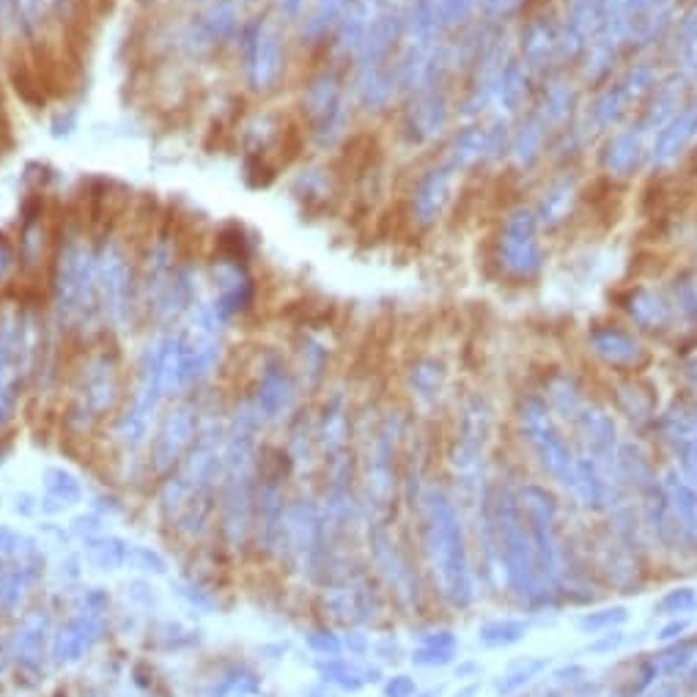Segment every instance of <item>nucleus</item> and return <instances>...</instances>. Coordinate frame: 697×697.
I'll use <instances>...</instances> for the list:
<instances>
[{
	"instance_id": "obj_9",
	"label": "nucleus",
	"mask_w": 697,
	"mask_h": 697,
	"mask_svg": "<svg viewBox=\"0 0 697 697\" xmlns=\"http://www.w3.org/2000/svg\"><path fill=\"white\" fill-rule=\"evenodd\" d=\"M393 442L396 434L390 431V426L376 434L374 448L368 453L365 462V486H368V497L379 511H385L390 500H393V489H396V472H393Z\"/></svg>"
},
{
	"instance_id": "obj_24",
	"label": "nucleus",
	"mask_w": 697,
	"mask_h": 697,
	"mask_svg": "<svg viewBox=\"0 0 697 697\" xmlns=\"http://www.w3.org/2000/svg\"><path fill=\"white\" fill-rule=\"evenodd\" d=\"M0 555L20 560L39 558V541L28 536V533L14 530V527L0 525Z\"/></svg>"
},
{
	"instance_id": "obj_5",
	"label": "nucleus",
	"mask_w": 697,
	"mask_h": 697,
	"mask_svg": "<svg viewBox=\"0 0 697 697\" xmlns=\"http://www.w3.org/2000/svg\"><path fill=\"white\" fill-rule=\"evenodd\" d=\"M522 431H525L530 448L536 453L538 464L571 492L574 486V472H577V456L571 453L569 442L560 437V431L552 426L549 412L541 407L527 409L522 415Z\"/></svg>"
},
{
	"instance_id": "obj_37",
	"label": "nucleus",
	"mask_w": 697,
	"mask_h": 697,
	"mask_svg": "<svg viewBox=\"0 0 697 697\" xmlns=\"http://www.w3.org/2000/svg\"><path fill=\"white\" fill-rule=\"evenodd\" d=\"M374 654L382 659V662H393L398 654V643L396 640H379V643L374 645Z\"/></svg>"
},
{
	"instance_id": "obj_10",
	"label": "nucleus",
	"mask_w": 697,
	"mask_h": 697,
	"mask_svg": "<svg viewBox=\"0 0 697 697\" xmlns=\"http://www.w3.org/2000/svg\"><path fill=\"white\" fill-rule=\"evenodd\" d=\"M286 492L280 478H267L258 481L256 492V519H253V533L258 544L272 552L280 547V530H283V516H286Z\"/></svg>"
},
{
	"instance_id": "obj_18",
	"label": "nucleus",
	"mask_w": 697,
	"mask_h": 697,
	"mask_svg": "<svg viewBox=\"0 0 697 697\" xmlns=\"http://www.w3.org/2000/svg\"><path fill=\"white\" fill-rule=\"evenodd\" d=\"M547 667L549 662L544 659V656H525V659L514 662L508 670H503L500 676L494 678V692L503 697L516 695V692H519V689H525L530 681H536Z\"/></svg>"
},
{
	"instance_id": "obj_34",
	"label": "nucleus",
	"mask_w": 697,
	"mask_h": 697,
	"mask_svg": "<svg viewBox=\"0 0 697 697\" xmlns=\"http://www.w3.org/2000/svg\"><path fill=\"white\" fill-rule=\"evenodd\" d=\"M687 629H689L687 618H673V621L665 623V626L659 629V634H656V637H659L662 643H676V640H681V637H684V632H687Z\"/></svg>"
},
{
	"instance_id": "obj_8",
	"label": "nucleus",
	"mask_w": 697,
	"mask_h": 697,
	"mask_svg": "<svg viewBox=\"0 0 697 697\" xmlns=\"http://www.w3.org/2000/svg\"><path fill=\"white\" fill-rule=\"evenodd\" d=\"M368 544H371V555L379 574L385 577V582L393 588L401 604H412L418 599V582H415V571L409 569L407 558L401 555V549L393 544V538L387 536L385 527L376 525L368 533Z\"/></svg>"
},
{
	"instance_id": "obj_22",
	"label": "nucleus",
	"mask_w": 697,
	"mask_h": 697,
	"mask_svg": "<svg viewBox=\"0 0 697 697\" xmlns=\"http://www.w3.org/2000/svg\"><path fill=\"white\" fill-rule=\"evenodd\" d=\"M149 423H151V415H146V412H140L138 407H132V404H129V409L121 415V420H118V426H116V434H118V440H121V445H124L127 451H138V448H143V445H146V437H149Z\"/></svg>"
},
{
	"instance_id": "obj_31",
	"label": "nucleus",
	"mask_w": 697,
	"mask_h": 697,
	"mask_svg": "<svg viewBox=\"0 0 697 697\" xmlns=\"http://www.w3.org/2000/svg\"><path fill=\"white\" fill-rule=\"evenodd\" d=\"M382 692H385V697H415L418 695V684L407 673H398V676L387 678Z\"/></svg>"
},
{
	"instance_id": "obj_29",
	"label": "nucleus",
	"mask_w": 697,
	"mask_h": 697,
	"mask_svg": "<svg viewBox=\"0 0 697 697\" xmlns=\"http://www.w3.org/2000/svg\"><path fill=\"white\" fill-rule=\"evenodd\" d=\"M173 588H176V593H179V596H182L193 610H201V612L215 610V599H212L206 590L195 588V585H190V582H176Z\"/></svg>"
},
{
	"instance_id": "obj_19",
	"label": "nucleus",
	"mask_w": 697,
	"mask_h": 697,
	"mask_svg": "<svg viewBox=\"0 0 697 697\" xmlns=\"http://www.w3.org/2000/svg\"><path fill=\"white\" fill-rule=\"evenodd\" d=\"M129 544L118 536H94L86 541V560L97 571H116L127 566Z\"/></svg>"
},
{
	"instance_id": "obj_12",
	"label": "nucleus",
	"mask_w": 697,
	"mask_h": 697,
	"mask_svg": "<svg viewBox=\"0 0 697 697\" xmlns=\"http://www.w3.org/2000/svg\"><path fill=\"white\" fill-rule=\"evenodd\" d=\"M50 637V615L47 610H31L22 615V621L14 629L11 640V656L17 659L22 670H39L42 667L44 645Z\"/></svg>"
},
{
	"instance_id": "obj_41",
	"label": "nucleus",
	"mask_w": 697,
	"mask_h": 697,
	"mask_svg": "<svg viewBox=\"0 0 697 697\" xmlns=\"http://www.w3.org/2000/svg\"><path fill=\"white\" fill-rule=\"evenodd\" d=\"M651 697H681L678 687H659Z\"/></svg>"
},
{
	"instance_id": "obj_45",
	"label": "nucleus",
	"mask_w": 697,
	"mask_h": 697,
	"mask_svg": "<svg viewBox=\"0 0 697 697\" xmlns=\"http://www.w3.org/2000/svg\"><path fill=\"white\" fill-rule=\"evenodd\" d=\"M80 697H99V695H94V692H83V695H80Z\"/></svg>"
},
{
	"instance_id": "obj_6",
	"label": "nucleus",
	"mask_w": 697,
	"mask_h": 697,
	"mask_svg": "<svg viewBox=\"0 0 697 697\" xmlns=\"http://www.w3.org/2000/svg\"><path fill=\"white\" fill-rule=\"evenodd\" d=\"M102 618H105L102 610L77 604L75 615L66 623H61L53 634L50 654H53L55 665L66 667L80 662L97 645L99 637H102Z\"/></svg>"
},
{
	"instance_id": "obj_1",
	"label": "nucleus",
	"mask_w": 697,
	"mask_h": 697,
	"mask_svg": "<svg viewBox=\"0 0 697 697\" xmlns=\"http://www.w3.org/2000/svg\"><path fill=\"white\" fill-rule=\"evenodd\" d=\"M423 544L442 599L453 607H470L475 599V577L467 536L453 497L440 486H431L423 497Z\"/></svg>"
},
{
	"instance_id": "obj_46",
	"label": "nucleus",
	"mask_w": 697,
	"mask_h": 697,
	"mask_svg": "<svg viewBox=\"0 0 697 697\" xmlns=\"http://www.w3.org/2000/svg\"><path fill=\"white\" fill-rule=\"evenodd\" d=\"M610 697H626V695H623V692H612Z\"/></svg>"
},
{
	"instance_id": "obj_43",
	"label": "nucleus",
	"mask_w": 697,
	"mask_h": 697,
	"mask_svg": "<svg viewBox=\"0 0 697 697\" xmlns=\"http://www.w3.org/2000/svg\"><path fill=\"white\" fill-rule=\"evenodd\" d=\"M6 667H9V651H6V645L0 643V673H3Z\"/></svg>"
},
{
	"instance_id": "obj_4",
	"label": "nucleus",
	"mask_w": 697,
	"mask_h": 697,
	"mask_svg": "<svg viewBox=\"0 0 697 697\" xmlns=\"http://www.w3.org/2000/svg\"><path fill=\"white\" fill-rule=\"evenodd\" d=\"M327 527L319 505L311 500H297L289 503L286 516H283V530H280V547L291 558V563L308 577H316L324 569L327 558Z\"/></svg>"
},
{
	"instance_id": "obj_27",
	"label": "nucleus",
	"mask_w": 697,
	"mask_h": 697,
	"mask_svg": "<svg viewBox=\"0 0 697 697\" xmlns=\"http://www.w3.org/2000/svg\"><path fill=\"white\" fill-rule=\"evenodd\" d=\"M305 645L311 648L313 654L322 656V659L344 654V640L335 632H330V629H311V632H305Z\"/></svg>"
},
{
	"instance_id": "obj_11",
	"label": "nucleus",
	"mask_w": 697,
	"mask_h": 697,
	"mask_svg": "<svg viewBox=\"0 0 697 697\" xmlns=\"http://www.w3.org/2000/svg\"><path fill=\"white\" fill-rule=\"evenodd\" d=\"M662 492L678 536H684L692 547H697V489L681 475V470H667L662 478Z\"/></svg>"
},
{
	"instance_id": "obj_30",
	"label": "nucleus",
	"mask_w": 697,
	"mask_h": 697,
	"mask_svg": "<svg viewBox=\"0 0 697 697\" xmlns=\"http://www.w3.org/2000/svg\"><path fill=\"white\" fill-rule=\"evenodd\" d=\"M623 643H626V634H623L621 629H612V632L596 634V640H590L585 651H588V654H612V651H618Z\"/></svg>"
},
{
	"instance_id": "obj_7",
	"label": "nucleus",
	"mask_w": 697,
	"mask_h": 697,
	"mask_svg": "<svg viewBox=\"0 0 697 697\" xmlns=\"http://www.w3.org/2000/svg\"><path fill=\"white\" fill-rule=\"evenodd\" d=\"M195 431H198L195 409H173L171 415L162 420L160 431H157V437H154V445H151V467L157 472H171L173 467L184 459L190 442L195 440Z\"/></svg>"
},
{
	"instance_id": "obj_14",
	"label": "nucleus",
	"mask_w": 697,
	"mask_h": 697,
	"mask_svg": "<svg viewBox=\"0 0 697 697\" xmlns=\"http://www.w3.org/2000/svg\"><path fill=\"white\" fill-rule=\"evenodd\" d=\"M44 492L47 497L42 500V511H64L69 505H77L83 500V486L75 475L64 467H47L44 470Z\"/></svg>"
},
{
	"instance_id": "obj_23",
	"label": "nucleus",
	"mask_w": 697,
	"mask_h": 697,
	"mask_svg": "<svg viewBox=\"0 0 697 697\" xmlns=\"http://www.w3.org/2000/svg\"><path fill=\"white\" fill-rule=\"evenodd\" d=\"M629 621V607L623 604H612V607H601V610H590L580 618L582 634H604L612 629H621L623 623Z\"/></svg>"
},
{
	"instance_id": "obj_32",
	"label": "nucleus",
	"mask_w": 697,
	"mask_h": 697,
	"mask_svg": "<svg viewBox=\"0 0 697 697\" xmlns=\"http://www.w3.org/2000/svg\"><path fill=\"white\" fill-rule=\"evenodd\" d=\"M102 525H105V519H102V514L94 511V514L77 516L75 522H72V533L83 538V541H88V538H94L102 533Z\"/></svg>"
},
{
	"instance_id": "obj_26",
	"label": "nucleus",
	"mask_w": 697,
	"mask_h": 697,
	"mask_svg": "<svg viewBox=\"0 0 697 697\" xmlns=\"http://www.w3.org/2000/svg\"><path fill=\"white\" fill-rule=\"evenodd\" d=\"M127 566L135 571H146V574H168V563L162 558L157 549L143 547V544H129L127 552Z\"/></svg>"
},
{
	"instance_id": "obj_38",
	"label": "nucleus",
	"mask_w": 697,
	"mask_h": 697,
	"mask_svg": "<svg viewBox=\"0 0 697 697\" xmlns=\"http://www.w3.org/2000/svg\"><path fill=\"white\" fill-rule=\"evenodd\" d=\"M481 673V665L478 662H462L456 665V678H475Z\"/></svg>"
},
{
	"instance_id": "obj_15",
	"label": "nucleus",
	"mask_w": 697,
	"mask_h": 697,
	"mask_svg": "<svg viewBox=\"0 0 697 697\" xmlns=\"http://www.w3.org/2000/svg\"><path fill=\"white\" fill-rule=\"evenodd\" d=\"M291 404V385L286 374L280 368H267L264 376H261V385H258V398L256 407L261 412L264 420L280 418Z\"/></svg>"
},
{
	"instance_id": "obj_42",
	"label": "nucleus",
	"mask_w": 697,
	"mask_h": 697,
	"mask_svg": "<svg viewBox=\"0 0 697 697\" xmlns=\"http://www.w3.org/2000/svg\"><path fill=\"white\" fill-rule=\"evenodd\" d=\"M6 267H9V250L0 245V275L6 272Z\"/></svg>"
},
{
	"instance_id": "obj_21",
	"label": "nucleus",
	"mask_w": 697,
	"mask_h": 697,
	"mask_svg": "<svg viewBox=\"0 0 697 697\" xmlns=\"http://www.w3.org/2000/svg\"><path fill=\"white\" fill-rule=\"evenodd\" d=\"M697 656V640H676L673 645H667L665 651H659V654L651 656V662H654L656 673H659V678H673L678 676V673H687L689 665L695 662Z\"/></svg>"
},
{
	"instance_id": "obj_35",
	"label": "nucleus",
	"mask_w": 697,
	"mask_h": 697,
	"mask_svg": "<svg viewBox=\"0 0 697 697\" xmlns=\"http://www.w3.org/2000/svg\"><path fill=\"white\" fill-rule=\"evenodd\" d=\"M344 651H349V654H354V656H365L368 651H371V643H368V637H365V634L346 632Z\"/></svg>"
},
{
	"instance_id": "obj_28",
	"label": "nucleus",
	"mask_w": 697,
	"mask_h": 697,
	"mask_svg": "<svg viewBox=\"0 0 697 697\" xmlns=\"http://www.w3.org/2000/svg\"><path fill=\"white\" fill-rule=\"evenodd\" d=\"M412 665L418 667H448L456 659V648H434V645H418L412 651Z\"/></svg>"
},
{
	"instance_id": "obj_36",
	"label": "nucleus",
	"mask_w": 697,
	"mask_h": 697,
	"mask_svg": "<svg viewBox=\"0 0 697 697\" xmlns=\"http://www.w3.org/2000/svg\"><path fill=\"white\" fill-rule=\"evenodd\" d=\"M39 508H42V503H36V497H33V494L22 492L14 497V511H17L20 516H33Z\"/></svg>"
},
{
	"instance_id": "obj_13",
	"label": "nucleus",
	"mask_w": 697,
	"mask_h": 697,
	"mask_svg": "<svg viewBox=\"0 0 697 697\" xmlns=\"http://www.w3.org/2000/svg\"><path fill=\"white\" fill-rule=\"evenodd\" d=\"M116 396V368L108 360H97V363L88 365L86 385H83V409L91 415H99L116 404Z\"/></svg>"
},
{
	"instance_id": "obj_39",
	"label": "nucleus",
	"mask_w": 697,
	"mask_h": 697,
	"mask_svg": "<svg viewBox=\"0 0 697 697\" xmlns=\"http://www.w3.org/2000/svg\"><path fill=\"white\" fill-rule=\"evenodd\" d=\"M478 692H481V681H470V684L456 689V695L453 697H478Z\"/></svg>"
},
{
	"instance_id": "obj_17",
	"label": "nucleus",
	"mask_w": 697,
	"mask_h": 697,
	"mask_svg": "<svg viewBox=\"0 0 697 697\" xmlns=\"http://www.w3.org/2000/svg\"><path fill=\"white\" fill-rule=\"evenodd\" d=\"M316 670H319V678L324 684L344 689V692H360L365 687V665L354 662V659H344V656L319 659Z\"/></svg>"
},
{
	"instance_id": "obj_47",
	"label": "nucleus",
	"mask_w": 697,
	"mask_h": 697,
	"mask_svg": "<svg viewBox=\"0 0 697 697\" xmlns=\"http://www.w3.org/2000/svg\"><path fill=\"white\" fill-rule=\"evenodd\" d=\"M544 697H560L558 692H549V695H544Z\"/></svg>"
},
{
	"instance_id": "obj_16",
	"label": "nucleus",
	"mask_w": 697,
	"mask_h": 697,
	"mask_svg": "<svg viewBox=\"0 0 697 697\" xmlns=\"http://www.w3.org/2000/svg\"><path fill=\"white\" fill-rule=\"evenodd\" d=\"M204 697H269L264 681L247 670V667H231L206 687Z\"/></svg>"
},
{
	"instance_id": "obj_3",
	"label": "nucleus",
	"mask_w": 697,
	"mask_h": 697,
	"mask_svg": "<svg viewBox=\"0 0 697 697\" xmlns=\"http://www.w3.org/2000/svg\"><path fill=\"white\" fill-rule=\"evenodd\" d=\"M223 489H220V527L228 547L242 549L253 536L256 519L258 472L256 456L223 459Z\"/></svg>"
},
{
	"instance_id": "obj_40",
	"label": "nucleus",
	"mask_w": 697,
	"mask_h": 697,
	"mask_svg": "<svg viewBox=\"0 0 697 697\" xmlns=\"http://www.w3.org/2000/svg\"><path fill=\"white\" fill-rule=\"evenodd\" d=\"M302 697H333V695L327 692V684H324V681H322V684H316V687L305 689V695H302Z\"/></svg>"
},
{
	"instance_id": "obj_44",
	"label": "nucleus",
	"mask_w": 697,
	"mask_h": 697,
	"mask_svg": "<svg viewBox=\"0 0 697 697\" xmlns=\"http://www.w3.org/2000/svg\"><path fill=\"white\" fill-rule=\"evenodd\" d=\"M0 607H3V571H0Z\"/></svg>"
},
{
	"instance_id": "obj_20",
	"label": "nucleus",
	"mask_w": 697,
	"mask_h": 697,
	"mask_svg": "<svg viewBox=\"0 0 697 697\" xmlns=\"http://www.w3.org/2000/svg\"><path fill=\"white\" fill-rule=\"evenodd\" d=\"M530 632V623L525 618H494L478 629V643L483 648H508L522 643Z\"/></svg>"
},
{
	"instance_id": "obj_33",
	"label": "nucleus",
	"mask_w": 697,
	"mask_h": 697,
	"mask_svg": "<svg viewBox=\"0 0 697 697\" xmlns=\"http://www.w3.org/2000/svg\"><path fill=\"white\" fill-rule=\"evenodd\" d=\"M420 645H434V648H456L459 640L451 629H431V632H420L418 634Z\"/></svg>"
},
{
	"instance_id": "obj_25",
	"label": "nucleus",
	"mask_w": 697,
	"mask_h": 697,
	"mask_svg": "<svg viewBox=\"0 0 697 697\" xmlns=\"http://www.w3.org/2000/svg\"><path fill=\"white\" fill-rule=\"evenodd\" d=\"M697 604V590L692 585H678V588L667 590L662 599L656 601V615H667V618H678L681 612H689Z\"/></svg>"
},
{
	"instance_id": "obj_2",
	"label": "nucleus",
	"mask_w": 697,
	"mask_h": 697,
	"mask_svg": "<svg viewBox=\"0 0 697 697\" xmlns=\"http://www.w3.org/2000/svg\"><path fill=\"white\" fill-rule=\"evenodd\" d=\"M516 500H519L527 536L533 544L538 577H541L544 593L552 596L569 577L566 549H563L558 530V503H555L552 492L538 483H525L522 489H516Z\"/></svg>"
}]
</instances>
